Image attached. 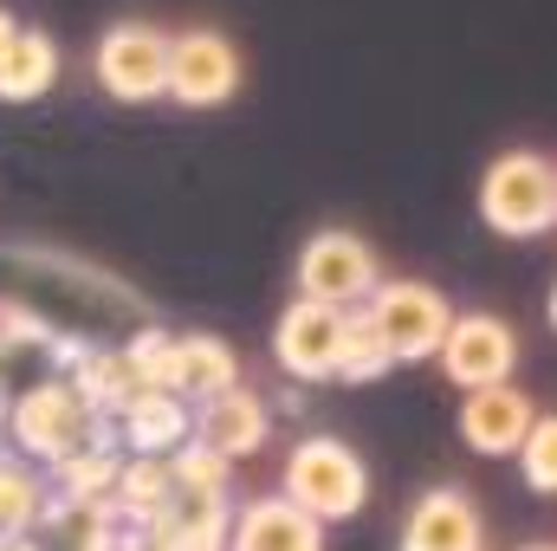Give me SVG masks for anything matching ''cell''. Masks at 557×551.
I'll return each mask as SVG.
<instances>
[{
	"mask_svg": "<svg viewBox=\"0 0 557 551\" xmlns=\"http://www.w3.org/2000/svg\"><path fill=\"white\" fill-rule=\"evenodd\" d=\"M234 383H240V357H234L227 338H208V331L175 338V396L182 403H208Z\"/></svg>",
	"mask_w": 557,
	"mask_h": 551,
	"instance_id": "cell-15",
	"label": "cell"
},
{
	"mask_svg": "<svg viewBox=\"0 0 557 551\" xmlns=\"http://www.w3.org/2000/svg\"><path fill=\"white\" fill-rule=\"evenodd\" d=\"M552 228H557V162H552Z\"/></svg>",
	"mask_w": 557,
	"mask_h": 551,
	"instance_id": "cell-23",
	"label": "cell"
},
{
	"mask_svg": "<svg viewBox=\"0 0 557 551\" xmlns=\"http://www.w3.org/2000/svg\"><path fill=\"white\" fill-rule=\"evenodd\" d=\"M519 551H557V546H519Z\"/></svg>",
	"mask_w": 557,
	"mask_h": 551,
	"instance_id": "cell-25",
	"label": "cell"
},
{
	"mask_svg": "<svg viewBox=\"0 0 557 551\" xmlns=\"http://www.w3.org/2000/svg\"><path fill=\"white\" fill-rule=\"evenodd\" d=\"M124 364H131V377H137V390H169L175 396V338L169 331H137L131 344H124Z\"/></svg>",
	"mask_w": 557,
	"mask_h": 551,
	"instance_id": "cell-18",
	"label": "cell"
},
{
	"mask_svg": "<svg viewBox=\"0 0 557 551\" xmlns=\"http://www.w3.org/2000/svg\"><path fill=\"white\" fill-rule=\"evenodd\" d=\"M532 428V396L512 390V383H493V390H467L460 403V441L473 454H519Z\"/></svg>",
	"mask_w": 557,
	"mask_h": 551,
	"instance_id": "cell-13",
	"label": "cell"
},
{
	"mask_svg": "<svg viewBox=\"0 0 557 551\" xmlns=\"http://www.w3.org/2000/svg\"><path fill=\"white\" fill-rule=\"evenodd\" d=\"M39 519H46V493H39L33 467L0 461V539H26Z\"/></svg>",
	"mask_w": 557,
	"mask_h": 551,
	"instance_id": "cell-17",
	"label": "cell"
},
{
	"mask_svg": "<svg viewBox=\"0 0 557 551\" xmlns=\"http://www.w3.org/2000/svg\"><path fill=\"white\" fill-rule=\"evenodd\" d=\"M519 474L532 493H557V415H532V428L519 441Z\"/></svg>",
	"mask_w": 557,
	"mask_h": 551,
	"instance_id": "cell-20",
	"label": "cell"
},
{
	"mask_svg": "<svg viewBox=\"0 0 557 551\" xmlns=\"http://www.w3.org/2000/svg\"><path fill=\"white\" fill-rule=\"evenodd\" d=\"M383 370H396L389 351L376 344V331L363 325V311H350V325H344V351H337V383H376Z\"/></svg>",
	"mask_w": 557,
	"mask_h": 551,
	"instance_id": "cell-19",
	"label": "cell"
},
{
	"mask_svg": "<svg viewBox=\"0 0 557 551\" xmlns=\"http://www.w3.org/2000/svg\"><path fill=\"white\" fill-rule=\"evenodd\" d=\"M434 357H441L447 383L493 390V383H512V370H519V331L499 311H454V325H447Z\"/></svg>",
	"mask_w": 557,
	"mask_h": 551,
	"instance_id": "cell-8",
	"label": "cell"
},
{
	"mask_svg": "<svg viewBox=\"0 0 557 551\" xmlns=\"http://www.w3.org/2000/svg\"><path fill=\"white\" fill-rule=\"evenodd\" d=\"M267 428H273V409H267L247 383H234V390L195 403V441H201L208 454H221V461L260 454V448H267Z\"/></svg>",
	"mask_w": 557,
	"mask_h": 551,
	"instance_id": "cell-11",
	"label": "cell"
},
{
	"mask_svg": "<svg viewBox=\"0 0 557 551\" xmlns=\"http://www.w3.org/2000/svg\"><path fill=\"white\" fill-rule=\"evenodd\" d=\"M545 311H552V331H557V285H552V305H545Z\"/></svg>",
	"mask_w": 557,
	"mask_h": 551,
	"instance_id": "cell-24",
	"label": "cell"
},
{
	"mask_svg": "<svg viewBox=\"0 0 557 551\" xmlns=\"http://www.w3.org/2000/svg\"><path fill=\"white\" fill-rule=\"evenodd\" d=\"M7 428H13V448L33 454V461H65L78 441L98 434V415L78 396L72 377H52V383H33L13 409H7Z\"/></svg>",
	"mask_w": 557,
	"mask_h": 551,
	"instance_id": "cell-5",
	"label": "cell"
},
{
	"mask_svg": "<svg viewBox=\"0 0 557 551\" xmlns=\"http://www.w3.org/2000/svg\"><path fill=\"white\" fill-rule=\"evenodd\" d=\"M59 85V46L39 26H20V39L0 52V105H33Z\"/></svg>",
	"mask_w": 557,
	"mask_h": 551,
	"instance_id": "cell-16",
	"label": "cell"
},
{
	"mask_svg": "<svg viewBox=\"0 0 557 551\" xmlns=\"http://www.w3.org/2000/svg\"><path fill=\"white\" fill-rule=\"evenodd\" d=\"M91 72L98 85L117 98V105H149L162 98L169 85V33H156L149 20H117L104 26L98 52H91Z\"/></svg>",
	"mask_w": 557,
	"mask_h": 551,
	"instance_id": "cell-7",
	"label": "cell"
},
{
	"mask_svg": "<svg viewBox=\"0 0 557 551\" xmlns=\"http://www.w3.org/2000/svg\"><path fill=\"white\" fill-rule=\"evenodd\" d=\"M298 298L311 305H331V311H350L363 305L376 285H383V267H376V247L350 228H318L305 247H298Z\"/></svg>",
	"mask_w": 557,
	"mask_h": 551,
	"instance_id": "cell-4",
	"label": "cell"
},
{
	"mask_svg": "<svg viewBox=\"0 0 557 551\" xmlns=\"http://www.w3.org/2000/svg\"><path fill=\"white\" fill-rule=\"evenodd\" d=\"M344 325L350 311H331V305H311V298H292L273 325V357L285 377L298 383H324L337 377V351H344Z\"/></svg>",
	"mask_w": 557,
	"mask_h": 551,
	"instance_id": "cell-9",
	"label": "cell"
},
{
	"mask_svg": "<svg viewBox=\"0 0 557 551\" xmlns=\"http://www.w3.org/2000/svg\"><path fill=\"white\" fill-rule=\"evenodd\" d=\"M240 78H247V65H240V46H234L227 33L188 26V33L169 39V85H162V91H169L175 105L214 111V105H227V98L240 91Z\"/></svg>",
	"mask_w": 557,
	"mask_h": 551,
	"instance_id": "cell-6",
	"label": "cell"
},
{
	"mask_svg": "<svg viewBox=\"0 0 557 551\" xmlns=\"http://www.w3.org/2000/svg\"><path fill=\"white\" fill-rule=\"evenodd\" d=\"M13 39H20V20H13V13H7V7H0V52H7V46H13Z\"/></svg>",
	"mask_w": 557,
	"mask_h": 551,
	"instance_id": "cell-21",
	"label": "cell"
},
{
	"mask_svg": "<svg viewBox=\"0 0 557 551\" xmlns=\"http://www.w3.org/2000/svg\"><path fill=\"white\" fill-rule=\"evenodd\" d=\"M0 551H39L33 539H0Z\"/></svg>",
	"mask_w": 557,
	"mask_h": 551,
	"instance_id": "cell-22",
	"label": "cell"
},
{
	"mask_svg": "<svg viewBox=\"0 0 557 551\" xmlns=\"http://www.w3.org/2000/svg\"><path fill=\"white\" fill-rule=\"evenodd\" d=\"M285 500L318 519V526H337V519H357L363 500H370V467L350 441L337 434H305L292 454H285Z\"/></svg>",
	"mask_w": 557,
	"mask_h": 551,
	"instance_id": "cell-1",
	"label": "cell"
},
{
	"mask_svg": "<svg viewBox=\"0 0 557 551\" xmlns=\"http://www.w3.org/2000/svg\"><path fill=\"white\" fill-rule=\"evenodd\" d=\"M227 551H324V526L305 519L285 493H260L227 519Z\"/></svg>",
	"mask_w": 557,
	"mask_h": 551,
	"instance_id": "cell-12",
	"label": "cell"
},
{
	"mask_svg": "<svg viewBox=\"0 0 557 551\" xmlns=\"http://www.w3.org/2000/svg\"><path fill=\"white\" fill-rule=\"evenodd\" d=\"M403 551H486V519L467 487H428L409 519H403Z\"/></svg>",
	"mask_w": 557,
	"mask_h": 551,
	"instance_id": "cell-10",
	"label": "cell"
},
{
	"mask_svg": "<svg viewBox=\"0 0 557 551\" xmlns=\"http://www.w3.org/2000/svg\"><path fill=\"white\" fill-rule=\"evenodd\" d=\"M480 221L506 241H539L552 228V162L539 149H506L480 175Z\"/></svg>",
	"mask_w": 557,
	"mask_h": 551,
	"instance_id": "cell-3",
	"label": "cell"
},
{
	"mask_svg": "<svg viewBox=\"0 0 557 551\" xmlns=\"http://www.w3.org/2000/svg\"><path fill=\"white\" fill-rule=\"evenodd\" d=\"M117 421H124L131 454H149V461H169L182 441H195V409L182 396H169V390H137L117 409Z\"/></svg>",
	"mask_w": 557,
	"mask_h": 551,
	"instance_id": "cell-14",
	"label": "cell"
},
{
	"mask_svg": "<svg viewBox=\"0 0 557 551\" xmlns=\"http://www.w3.org/2000/svg\"><path fill=\"white\" fill-rule=\"evenodd\" d=\"M363 325L376 331V344L389 351V364H428L454 325V305L428 285V279H383L363 298Z\"/></svg>",
	"mask_w": 557,
	"mask_h": 551,
	"instance_id": "cell-2",
	"label": "cell"
}]
</instances>
